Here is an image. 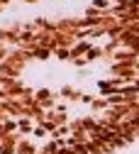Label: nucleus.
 Instances as JSON below:
<instances>
[{
	"label": "nucleus",
	"mask_w": 139,
	"mask_h": 154,
	"mask_svg": "<svg viewBox=\"0 0 139 154\" xmlns=\"http://www.w3.org/2000/svg\"><path fill=\"white\" fill-rule=\"evenodd\" d=\"M107 76H110V79H120V81H125V83L139 81L137 64H129V61H110V64H107Z\"/></svg>",
	"instance_id": "f257e3e1"
},
{
	"label": "nucleus",
	"mask_w": 139,
	"mask_h": 154,
	"mask_svg": "<svg viewBox=\"0 0 139 154\" xmlns=\"http://www.w3.org/2000/svg\"><path fill=\"white\" fill-rule=\"evenodd\" d=\"M34 100H37L39 105H44L47 110H51V108H56V100H59V93H54L51 88L42 86V88H34Z\"/></svg>",
	"instance_id": "f03ea898"
},
{
	"label": "nucleus",
	"mask_w": 139,
	"mask_h": 154,
	"mask_svg": "<svg viewBox=\"0 0 139 154\" xmlns=\"http://www.w3.org/2000/svg\"><path fill=\"white\" fill-rule=\"evenodd\" d=\"M83 91L76 88V86H61V91H59V98H64L66 103H83Z\"/></svg>",
	"instance_id": "7ed1b4c3"
},
{
	"label": "nucleus",
	"mask_w": 139,
	"mask_h": 154,
	"mask_svg": "<svg viewBox=\"0 0 139 154\" xmlns=\"http://www.w3.org/2000/svg\"><path fill=\"white\" fill-rule=\"evenodd\" d=\"M27 51L32 54V61H47V59H51V56H54V51L49 49V47H42V44H29L27 47Z\"/></svg>",
	"instance_id": "20e7f679"
},
{
	"label": "nucleus",
	"mask_w": 139,
	"mask_h": 154,
	"mask_svg": "<svg viewBox=\"0 0 139 154\" xmlns=\"http://www.w3.org/2000/svg\"><path fill=\"white\" fill-rule=\"evenodd\" d=\"M39 152V144L34 137H20L17 142V154H37Z\"/></svg>",
	"instance_id": "39448f33"
},
{
	"label": "nucleus",
	"mask_w": 139,
	"mask_h": 154,
	"mask_svg": "<svg viewBox=\"0 0 139 154\" xmlns=\"http://www.w3.org/2000/svg\"><path fill=\"white\" fill-rule=\"evenodd\" d=\"M93 47V42H88V39H78L73 47H71V61H76V59H83V56L88 54V49Z\"/></svg>",
	"instance_id": "423d86ee"
},
{
	"label": "nucleus",
	"mask_w": 139,
	"mask_h": 154,
	"mask_svg": "<svg viewBox=\"0 0 139 154\" xmlns=\"http://www.w3.org/2000/svg\"><path fill=\"white\" fill-rule=\"evenodd\" d=\"M34 120L32 118H20L17 120V132L22 134V137H32V132H34Z\"/></svg>",
	"instance_id": "0eeeda50"
},
{
	"label": "nucleus",
	"mask_w": 139,
	"mask_h": 154,
	"mask_svg": "<svg viewBox=\"0 0 139 154\" xmlns=\"http://www.w3.org/2000/svg\"><path fill=\"white\" fill-rule=\"evenodd\" d=\"M32 137H34V140H44V142H47V140L51 137V134H49V130H47L44 125H34V132H32Z\"/></svg>",
	"instance_id": "6e6552de"
},
{
	"label": "nucleus",
	"mask_w": 139,
	"mask_h": 154,
	"mask_svg": "<svg viewBox=\"0 0 139 154\" xmlns=\"http://www.w3.org/2000/svg\"><path fill=\"white\" fill-rule=\"evenodd\" d=\"M54 56L59 61H71V49H66V47H59L56 51H54Z\"/></svg>",
	"instance_id": "1a4fd4ad"
},
{
	"label": "nucleus",
	"mask_w": 139,
	"mask_h": 154,
	"mask_svg": "<svg viewBox=\"0 0 139 154\" xmlns=\"http://www.w3.org/2000/svg\"><path fill=\"white\" fill-rule=\"evenodd\" d=\"M10 49H12V47H8V44H3V42H0V61H5V59H8Z\"/></svg>",
	"instance_id": "9d476101"
},
{
	"label": "nucleus",
	"mask_w": 139,
	"mask_h": 154,
	"mask_svg": "<svg viewBox=\"0 0 139 154\" xmlns=\"http://www.w3.org/2000/svg\"><path fill=\"white\" fill-rule=\"evenodd\" d=\"M22 3H27V5H37L39 0H22Z\"/></svg>",
	"instance_id": "9b49d317"
},
{
	"label": "nucleus",
	"mask_w": 139,
	"mask_h": 154,
	"mask_svg": "<svg viewBox=\"0 0 139 154\" xmlns=\"http://www.w3.org/2000/svg\"><path fill=\"white\" fill-rule=\"evenodd\" d=\"M3 10H5V5H3V3H0V12H3Z\"/></svg>",
	"instance_id": "f8f14e48"
}]
</instances>
